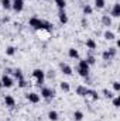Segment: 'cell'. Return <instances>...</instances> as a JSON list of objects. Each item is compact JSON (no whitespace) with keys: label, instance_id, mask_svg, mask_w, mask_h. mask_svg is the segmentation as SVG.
Masks as SVG:
<instances>
[{"label":"cell","instance_id":"1","mask_svg":"<svg viewBox=\"0 0 120 121\" xmlns=\"http://www.w3.org/2000/svg\"><path fill=\"white\" fill-rule=\"evenodd\" d=\"M30 26L34 28V30H38V31H44V30H50L52 26L48 23V21H44L38 17H31L30 18Z\"/></svg>","mask_w":120,"mask_h":121},{"label":"cell","instance_id":"2","mask_svg":"<svg viewBox=\"0 0 120 121\" xmlns=\"http://www.w3.org/2000/svg\"><path fill=\"white\" fill-rule=\"evenodd\" d=\"M32 78L35 80V85L37 86H41L45 80V72L42 69H34L32 70Z\"/></svg>","mask_w":120,"mask_h":121},{"label":"cell","instance_id":"3","mask_svg":"<svg viewBox=\"0 0 120 121\" xmlns=\"http://www.w3.org/2000/svg\"><path fill=\"white\" fill-rule=\"evenodd\" d=\"M117 55V48L116 47H112V48H109V49H106V51H103V54H102V58L103 60H112L115 56Z\"/></svg>","mask_w":120,"mask_h":121},{"label":"cell","instance_id":"4","mask_svg":"<svg viewBox=\"0 0 120 121\" xmlns=\"http://www.w3.org/2000/svg\"><path fill=\"white\" fill-rule=\"evenodd\" d=\"M83 97H85V100H86L88 103H93V101L99 100V94H97V91L92 90V89H88L86 94H85Z\"/></svg>","mask_w":120,"mask_h":121},{"label":"cell","instance_id":"5","mask_svg":"<svg viewBox=\"0 0 120 121\" xmlns=\"http://www.w3.org/2000/svg\"><path fill=\"white\" fill-rule=\"evenodd\" d=\"M41 97L45 99V100H51V99L55 97V91L52 89H50V87H42L41 89Z\"/></svg>","mask_w":120,"mask_h":121},{"label":"cell","instance_id":"6","mask_svg":"<svg viewBox=\"0 0 120 121\" xmlns=\"http://www.w3.org/2000/svg\"><path fill=\"white\" fill-rule=\"evenodd\" d=\"M11 9H13L16 13L23 11V9H24V0H13V1H11Z\"/></svg>","mask_w":120,"mask_h":121},{"label":"cell","instance_id":"7","mask_svg":"<svg viewBox=\"0 0 120 121\" xmlns=\"http://www.w3.org/2000/svg\"><path fill=\"white\" fill-rule=\"evenodd\" d=\"M26 99H27L30 103H32V104H37V103H40V100H41L40 94H38V93H34V91L27 93V94H26Z\"/></svg>","mask_w":120,"mask_h":121},{"label":"cell","instance_id":"8","mask_svg":"<svg viewBox=\"0 0 120 121\" xmlns=\"http://www.w3.org/2000/svg\"><path fill=\"white\" fill-rule=\"evenodd\" d=\"M1 80V86L3 87H11L14 83H13V79L9 76V75H3V78L0 79Z\"/></svg>","mask_w":120,"mask_h":121},{"label":"cell","instance_id":"9","mask_svg":"<svg viewBox=\"0 0 120 121\" xmlns=\"http://www.w3.org/2000/svg\"><path fill=\"white\" fill-rule=\"evenodd\" d=\"M110 16H112V17H115V18H119V17H120V3H115V6L112 7Z\"/></svg>","mask_w":120,"mask_h":121},{"label":"cell","instance_id":"10","mask_svg":"<svg viewBox=\"0 0 120 121\" xmlns=\"http://www.w3.org/2000/svg\"><path fill=\"white\" fill-rule=\"evenodd\" d=\"M4 104H6L9 108H13V107L16 106V100H14V97H13V96H6V97H4Z\"/></svg>","mask_w":120,"mask_h":121},{"label":"cell","instance_id":"11","mask_svg":"<svg viewBox=\"0 0 120 121\" xmlns=\"http://www.w3.org/2000/svg\"><path fill=\"white\" fill-rule=\"evenodd\" d=\"M61 70H62V73L66 75V76H71V75H72V68H71L69 65H66V63H61Z\"/></svg>","mask_w":120,"mask_h":121},{"label":"cell","instance_id":"12","mask_svg":"<svg viewBox=\"0 0 120 121\" xmlns=\"http://www.w3.org/2000/svg\"><path fill=\"white\" fill-rule=\"evenodd\" d=\"M86 91H88V87L83 86V85H79V86L76 87V94H78L79 97H83V96L86 94Z\"/></svg>","mask_w":120,"mask_h":121},{"label":"cell","instance_id":"13","mask_svg":"<svg viewBox=\"0 0 120 121\" xmlns=\"http://www.w3.org/2000/svg\"><path fill=\"white\" fill-rule=\"evenodd\" d=\"M68 55H69V58H72V59H78V58H79V52H78V49H75V48H69V49H68Z\"/></svg>","mask_w":120,"mask_h":121},{"label":"cell","instance_id":"14","mask_svg":"<svg viewBox=\"0 0 120 121\" xmlns=\"http://www.w3.org/2000/svg\"><path fill=\"white\" fill-rule=\"evenodd\" d=\"M58 18H60V23H61V24H66V23H68V16H66V13H65L64 10H61V11H60Z\"/></svg>","mask_w":120,"mask_h":121},{"label":"cell","instance_id":"15","mask_svg":"<svg viewBox=\"0 0 120 121\" xmlns=\"http://www.w3.org/2000/svg\"><path fill=\"white\" fill-rule=\"evenodd\" d=\"M48 118H50L51 121H58V118H60V116H58V113H57V111L51 110V111L48 113Z\"/></svg>","mask_w":120,"mask_h":121},{"label":"cell","instance_id":"16","mask_svg":"<svg viewBox=\"0 0 120 121\" xmlns=\"http://www.w3.org/2000/svg\"><path fill=\"white\" fill-rule=\"evenodd\" d=\"M102 23H103L105 27H110V26H112V18H110L109 16H103V17H102Z\"/></svg>","mask_w":120,"mask_h":121},{"label":"cell","instance_id":"17","mask_svg":"<svg viewBox=\"0 0 120 121\" xmlns=\"http://www.w3.org/2000/svg\"><path fill=\"white\" fill-rule=\"evenodd\" d=\"M13 75H14V78H16L17 80H21V79H24L21 69H14V70H13Z\"/></svg>","mask_w":120,"mask_h":121},{"label":"cell","instance_id":"18","mask_svg":"<svg viewBox=\"0 0 120 121\" xmlns=\"http://www.w3.org/2000/svg\"><path fill=\"white\" fill-rule=\"evenodd\" d=\"M78 68H79V69H83V70H89V65H88L86 59L79 60V66H78Z\"/></svg>","mask_w":120,"mask_h":121},{"label":"cell","instance_id":"19","mask_svg":"<svg viewBox=\"0 0 120 121\" xmlns=\"http://www.w3.org/2000/svg\"><path fill=\"white\" fill-rule=\"evenodd\" d=\"M60 87H61V90L65 91V93H69V90H71V86H69L68 82H62V83L60 85Z\"/></svg>","mask_w":120,"mask_h":121},{"label":"cell","instance_id":"20","mask_svg":"<svg viewBox=\"0 0 120 121\" xmlns=\"http://www.w3.org/2000/svg\"><path fill=\"white\" fill-rule=\"evenodd\" d=\"M1 7L4 10H10L11 9V0H1Z\"/></svg>","mask_w":120,"mask_h":121},{"label":"cell","instance_id":"21","mask_svg":"<svg viewBox=\"0 0 120 121\" xmlns=\"http://www.w3.org/2000/svg\"><path fill=\"white\" fill-rule=\"evenodd\" d=\"M103 37H105V39H107V41H112V39H115V34L112 32V31H105V34H103Z\"/></svg>","mask_w":120,"mask_h":121},{"label":"cell","instance_id":"22","mask_svg":"<svg viewBox=\"0 0 120 121\" xmlns=\"http://www.w3.org/2000/svg\"><path fill=\"white\" fill-rule=\"evenodd\" d=\"M55 1V4H57V7L60 9V10H64L65 7H66V1L65 0H54Z\"/></svg>","mask_w":120,"mask_h":121},{"label":"cell","instance_id":"23","mask_svg":"<svg viewBox=\"0 0 120 121\" xmlns=\"http://www.w3.org/2000/svg\"><path fill=\"white\" fill-rule=\"evenodd\" d=\"M86 48H88V49H96V42H95L92 38H89V39L86 41Z\"/></svg>","mask_w":120,"mask_h":121},{"label":"cell","instance_id":"24","mask_svg":"<svg viewBox=\"0 0 120 121\" xmlns=\"http://www.w3.org/2000/svg\"><path fill=\"white\" fill-rule=\"evenodd\" d=\"M74 118H75V121H82L83 120V113L82 111H75L74 113Z\"/></svg>","mask_w":120,"mask_h":121},{"label":"cell","instance_id":"25","mask_svg":"<svg viewBox=\"0 0 120 121\" xmlns=\"http://www.w3.org/2000/svg\"><path fill=\"white\" fill-rule=\"evenodd\" d=\"M14 54H16V48L14 47H7L6 48V55L7 56H13Z\"/></svg>","mask_w":120,"mask_h":121},{"label":"cell","instance_id":"26","mask_svg":"<svg viewBox=\"0 0 120 121\" xmlns=\"http://www.w3.org/2000/svg\"><path fill=\"white\" fill-rule=\"evenodd\" d=\"M102 93H103V96H105L106 99H113V97H115V96H113V93H112L110 90H107V89H103Z\"/></svg>","mask_w":120,"mask_h":121},{"label":"cell","instance_id":"27","mask_svg":"<svg viewBox=\"0 0 120 121\" xmlns=\"http://www.w3.org/2000/svg\"><path fill=\"white\" fill-rule=\"evenodd\" d=\"M95 6H96V9H103L105 7V0H95Z\"/></svg>","mask_w":120,"mask_h":121},{"label":"cell","instance_id":"28","mask_svg":"<svg viewBox=\"0 0 120 121\" xmlns=\"http://www.w3.org/2000/svg\"><path fill=\"white\" fill-rule=\"evenodd\" d=\"M86 62H88V65H89V66H92V65H95V63H96V58H95V56H92V55H89V56L86 58Z\"/></svg>","mask_w":120,"mask_h":121},{"label":"cell","instance_id":"29","mask_svg":"<svg viewBox=\"0 0 120 121\" xmlns=\"http://www.w3.org/2000/svg\"><path fill=\"white\" fill-rule=\"evenodd\" d=\"M83 14H85V16L92 14V7H90V6H88V4H86V6H83Z\"/></svg>","mask_w":120,"mask_h":121},{"label":"cell","instance_id":"30","mask_svg":"<svg viewBox=\"0 0 120 121\" xmlns=\"http://www.w3.org/2000/svg\"><path fill=\"white\" fill-rule=\"evenodd\" d=\"M112 100H113V106H115L116 108H119V107H120V99L116 96V97H113Z\"/></svg>","mask_w":120,"mask_h":121},{"label":"cell","instance_id":"31","mask_svg":"<svg viewBox=\"0 0 120 121\" xmlns=\"http://www.w3.org/2000/svg\"><path fill=\"white\" fill-rule=\"evenodd\" d=\"M113 90L116 91V93L120 91V83L119 82H113Z\"/></svg>","mask_w":120,"mask_h":121},{"label":"cell","instance_id":"32","mask_svg":"<svg viewBox=\"0 0 120 121\" xmlns=\"http://www.w3.org/2000/svg\"><path fill=\"white\" fill-rule=\"evenodd\" d=\"M27 86V82H26V79H21V80H18V87H26Z\"/></svg>","mask_w":120,"mask_h":121},{"label":"cell","instance_id":"33","mask_svg":"<svg viewBox=\"0 0 120 121\" xmlns=\"http://www.w3.org/2000/svg\"><path fill=\"white\" fill-rule=\"evenodd\" d=\"M13 73V69L11 68H6L4 69V75H11Z\"/></svg>","mask_w":120,"mask_h":121},{"label":"cell","instance_id":"34","mask_svg":"<svg viewBox=\"0 0 120 121\" xmlns=\"http://www.w3.org/2000/svg\"><path fill=\"white\" fill-rule=\"evenodd\" d=\"M9 20H10V18H9V17H3V23H7V21H9Z\"/></svg>","mask_w":120,"mask_h":121},{"label":"cell","instance_id":"35","mask_svg":"<svg viewBox=\"0 0 120 121\" xmlns=\"http://www.w3.org/2000/svg\"><path fill=\"white\" fill-rule=\"evenodd\" d=\"M117 47H120V39H117V41H116V48H117Z\"/></svg>","mask_w":120,"mask_h":121},{"label":"cell","instance_id":"36","mask_svg":"<svg viewBox=\"0 0 120 121\" xmlns=\"http://www.w3.org/2000/svg\"><path fill=\"white\" fill-rule=\"evenodd\" d=\"M0 87H3V86H1V80H0Z\"/></svg>","mask_w":120,"mask_h":121},{"label":"cell","instance_id":"37","mask_svg":"<svg viewBox=\"0 0 120 121\" xmlns=\"http://www.w3.org/2000/svg\"><path fill=\"white\" fill-rule=\"evenodd\" d=\"M7 121H10V120H7Z\"/></svg>","mask_w":120,"mask_h":121}]
</instances>
